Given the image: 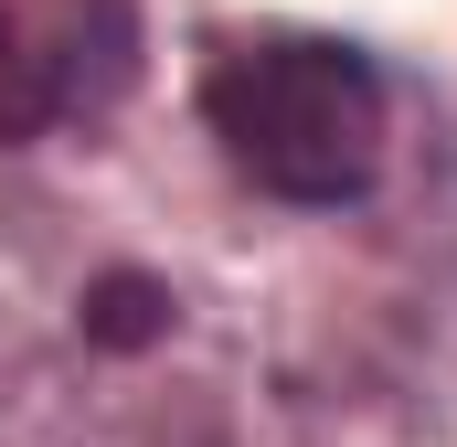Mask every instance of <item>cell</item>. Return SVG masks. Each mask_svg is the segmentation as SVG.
I'll list each match as a JSON object with an SVG mask.
<instances>
[{
    "label": "cell",
    "mask_w": 457,
    "mask_h": 447,
    "mask_svg": "<svg viewBox=\"0 0 457 447\" xmlns=\"http://www.w3.org/2000/svg\"><path fill=\"white\" fill-rule=\"evenodd\" d=\"M203 117L234 149L245 181L287 192V203H351L372 192V160H383V75L351 54V43H255L224 54Z\"/></svg>",
    "instance_id": "cell-1"
},
{
    "label": "cell",
    "mask_w": 457,
    "mask_h": 447,
    "mask_svg": "<svg viewBox=\"0 0 457 447\" xmlns=\"http://www.w3.org/2000/svg\"><path fill=\"white\" fill-rule=\"evenodd\" d=\"M75 320H86L96 351H149V341H170V288L138 277V266H107V277L75 299Z\"/></svg>",
    "instance_id": "cell-2"
},
{
    "label": "cell",
    "mask_w": 457,
    "mask_h": 447,
    "mask_svg": "<svg viewBox=\"0 0 457 447\" xmlns=\"http://www.w3.org/2000/svg\"><path fill=\"white\" fill-rule=\"evenodd\" d=\"M54 117V64L21 43V21L0 11V139H32Z\"/></svg>",
    "instance_id": "cell-3"
}]
</instances>
